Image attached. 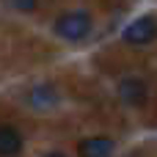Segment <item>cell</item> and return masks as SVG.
Here are the masks:
<instances>
[{"label":"cell","instance_id":"1","mask_svg":"<svg viewBox=\"0 0 157 157\" xmlns=\"http://www.w3.org/2000/svg\"><path fill=\"white\" fill-rule=\"evenodd\" d=\"M55 33L66 41H83L91 33V14L88 11H69L55 19Z\"/></svg>","mask_w":157,"mask_h":157},{"label":"cell","instance_id":"3","mask_svg":"<svg viewBox=\"0 0 157 157\" xmlns=\"http://www.w3.org/2000/svg\"><path fill=\"white\" fill-rule=\"evenodd\" d=\"M119 99L124 105H141L146 99V83L141 77H124L119 83Z\"/></svg>","mask_w":157,"mask_h":157},{"label":"cell","instance_id":"6","mask_svg":"<svg viewBox=\"0 0 157 157\" xmlns=\"http://www.w3.org/2000/svg\"><path fill=\"white\" fill-rule=\"evenodd\" d=\"M28 102H30L36 110H50V108L58 102V94H55L52 86H36V88H30Z\"/></svg>","mask_w":157,"mask_h":157},{"label":"cell","instance_id":"4","mask_svg":"<svg viewBox=\"0 0 157 157\" xmlns=\"http://www.w3.org/2000/svg\"><path fill=\"white\" fill-rule=\"evenodd\" d=\"M113 149H116V144H113L110 138L97 135V138H86V141H80L77 155H80V157H110V155H113Z\"/></svg>","mask_w":157,"mask_h":157},{"label":"cell","instance_id":"8","mask_svg":"<svg viewBox=\"0 0 157 157\" xmlns=\"http://www.w3.org/2000/svg\"><path fill=\"white\" fill-rule=\"evenodd\" d=\"M44 157H63L61 152H50V155H44Z\"/></svg>","mask_w":157,"mask_h":157},{"label":"cell","instance_id":"2","mask_svg":"<svg viewBox=\"0 0 157 157\" xmlns=\"http://www.w3.org/2000/svg\"><path fill=\"white\" fill-rule=\"evenodd\" d=\"M124 41L127 44H149L157 39V19L155 17H141L124 28Z\"/></svg>","mask_w":157,"mask_h":157},{"label":"cell","instance_id":"7","mask_svg":"<svg viewBox=\"0 0 157 157\" xmlns=\"http://www.w3.org/2000/svg\"><path fill=\"white\" fill-rule=\"evenodd\" d=\"M14 11H22V14H28V11H33L36 8V0H6Z\"/></svg>","mask_w":157,"mask_h":157},{"label":"cell","instance_id":"5","mask_svg":"<svg viewBox=\"0 0 157 157\" xmlns=\"http://www.w3.org/2000/svg\"><path fill=\"white\" fill-rule=\"evenodd\" d=\"M19 149H22L19 130H14L8 124H0V157H14L19 155Z\"/></svg>","mask_w":157,"mask_h":157}]
</instances>
